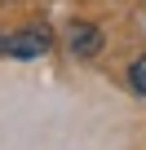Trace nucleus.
<instances>
[{"label": "nucleus", "instance_id": "2", "mask_svg": "<svg viewBox=\"0 0 146 150\" xmlns=\"http://www.w3.org/2000/svg\"><path fill=\"white\" fill-rule=\"evenodd\" d=\"M71 49H75L80 57H93V53H102V31H98V27H89V22L71 27Z\"/></svg>", "mask_w": 146, "mask_h": 150}, {"label": "nucleus", "instance_id": "1", "mask_svg": "<svg viewBox=\"0 0 146 150\" xmlns=\"http://www.w3.org/2000/svg\"><path fill=\"white\" fill-rule=\"evenodd\" d=\"M49 44H53V35L44 27H27V31H18V35L5 40V53H14V57H40Z\"/></svg>", "mask_w": 146, "mask_h": 150}, {"label": "nucleus", "instance_id": "3", "mask_svg": "<svg viewBox=\"0 0 146 150\" xmlns=\"http://www.w3.org/2000/svg\"><path fill=\"white\" fill-rule=\"evenodd\" d=\"M128 84H133V88H137V93L146 97V53H142V57H137V62L128 66Z\"/></svg>", "mask_w": 146, "mask_h": 150}, {"label": "nucleus", "instance_id": "4", "mask_svg": "<svg viewBox=\"0 0 146 150\" xmlns=\"http://www.w3.org/2000/svg\"><path fill=\"white\" fill-rule=\"evenodd\" d=\"M0 53H5V35H0Z\"/></svg>", "mask_w": 146, "mask_h": 150}]
</instances>
